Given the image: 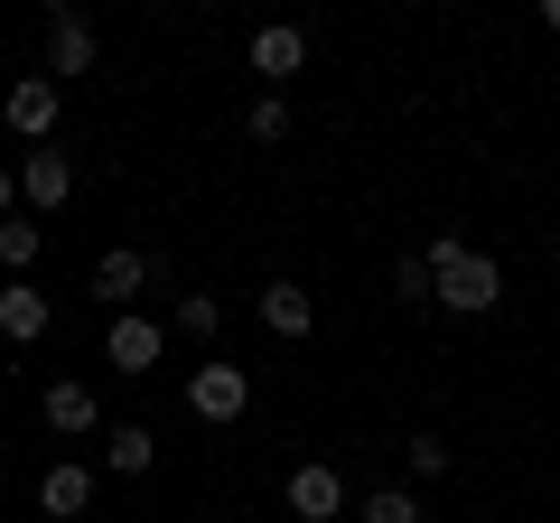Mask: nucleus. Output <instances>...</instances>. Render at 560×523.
<instances>
[{
    "instance_id": "obj_3",
    "label": "nucleus",
    "mask_w": 560,
    "mask_h": 523,
    "mask_svg": "<svg viewBox=\"0 0 560 523\" xmlns=\"http://www.w3.org/2000/svg\"><path fill=\"white\" fill-rule=\"evenodd\" d=\"M94 20H84V10H66V0H57V10H47V75H94Z\"/></svg>"
},
{
    "instance_id": "obj_18",
    "label": "nucleus",
    "mask_w": 560,
    "mask_h": 523,
    "mask_svg": "<svg viewBox=\"0 0 560 523\" xmlns=\"http://www.w3.org/2000/svg\"><path fill=\"white\" fill-rule=\"evenodd\" d=\"M168 327H178V337H215V327H224V300H206V290H197V300L168 309Z\"/></svg>"
},
{
    "instance_id": "obj_15",
    "label": "nucleus",
    "mask_w": 560,
    "mask_h": 523,
    "mask_svg": "<svg viewBox=\"0 0 560 523\" xmlns=\"http://www.w3.org/2000/svg\"><path fill=\"white\" fill-rule=\"evenodd\" d=\"M355 523H420V496L411 486H374V496L355 504Z\"/></svg>"
},
{
    "instance_id": "obj_10",
    "label": "nucleus",
    "mask_w": 560,
    "mask_h": 523,
    "mask_svg": "<svg viewBox=\"0 0 560 523\" xmlns=\"http://www.w3.org/2000/svg\"><path fill=\"white\" fill-rule=\"evenodd\" d=\"M84 504H94V467H75V458H57L38 477V514H57V523H75Z\"/></svg>"
},
{
    "instance_id": "obj_12",
    "label": "nucleus",
    "mask_w": 560,
    "mask_h": 523,
    "mask_svg": "<svg viewBox=\"0 0 560 523\" xmlns=\"http://www.w3.org/2000/svg\"><path fill=\"white\" fill-rule=\"evenodd\" d=\"M0 337H10V346L47 337V290L38 281H10V290H0Z\"/></svg>"
},
{
    "instance_id": "obj_9",
    "label": "nucleus",
    "mask_w": 560,
    "mask_h": 523,
    "mask_svg": "<svg viewBox=\"0 0 560 523\" xmlns=\"http://www.w3.org/2000/svg\"><path fill=\"white\" fill-rule=\"evenodd\" d=\"M300 66H308V28H290V20L253 28V75H271V94H280V75H300Z\"/></svg>"
},
{
    "instance_id": "obj_11",
    "label": "nucleus",
    "mask_w": 560,
    "mask_h": 523,
    "mask_svg": "<svg viewBox=\"0 0 560 523\" xmlns=\"http://www.w3.org/2000/svg\"><path fill=\"white\" fill-rule=\"evenodd\" d=\"M261 327H271V337H308V327H318V300H308L300 281H271L261 290Z\"/></svg>"
},
{
    "instance_id": "obj_2",
    "label": "nucleus",
    "mask_w": 560,
    "mask_h": 523,
    "mask_svg": "<svg viewBox=\"0 0 560 523\" xmlns=\"http://www.w3.org/2000/svg\"><path fill=\"white\" fill-rule=\"evenodd\" d=\"M187 411H197L206 430L243 421V411H253V374H243V364H197V374H187Z\"/></svg>"
},
{
    "instance_id": "obj_6",
    "label": "nucleus",
    "mask_w": 560,
    "mask_h": 523,
    "mask_svg": "<svg viewBox=\"0 0 560 523\" xmlns=\"http://www.w3.org/2000/svg\"><path fill=\"white\" fill-rule=\"evenodd\" d=\"M38 411H47V430H57V440H94V430H103V403H94V383H47V393H38Z\"/></svg>"
},
{
    "instance_id": "obj_17",
    "label": "nucleus",
    "mask_w": 560,
    "mask_h": 523,
    "mask_svg": "<svg viewBox=\"0 0 560 523\" xmlns=\"http://www.w3.org/2000/svg\"><path fill=\"white\" fill-rule=\"evenodd\" d=\"M401 467H411L420 486H430V477H448V440H430V430H411V440H401Z\"/></svg>"
},
{
    "instance_id": "obj_19",
    "label": "nucleus",
    "mask_w": 560,
    "mask_h": 523,
    "mask_svg": "<svg viewBox=\"0 0 560 523\" xmlns=\"http://www.w3.org/2000/svg\"><path fill=\"white\" fill-rule=\"evenodd\" d=\"M243 131H253V141H290V94H261L253 113H243Z\"/></svg>"
},
{
    "instance_id": "obj_5",
    "label": "nucleus",
    "mask_w": 560,
    "mask_h": 523,
    "mask_svg": "<svg viewBox=\"0 0 560 523\" xmlns=\"http://www.w3.org/2000/svg\"><path fill=\"white\" fill-rule=\"evenodd\" d=\"M160 346H168V327L140 318V309H121V318L103 327V356H113L121 374H150V364H160Z\"/></svg>"
},
{
    "instance_id": "obj_14",
    "label": "nucleus",
    "mask_w": 560,
    "mask_h": 523,
    "mask_svg": "<svg viewBox=\"0 0 560 523\" xmlns=\"http://www.w3.org/2000/svg\"><path fill=\"white\" fill-rule=\"evenodd\" d=\"M131 290H150V253H103V262H94V300H121V309H131Z\"/></svg>"
},
{
    "instance_id": "obj_4",
    "label": "nucleus",
    "mask_w": 560,
    "mask_h": 523,
    "mask_svg": "<svg viewBox=\"0 0 560 523\" xmlns=\"http://www.w3.org/2000/svg\"><path fill=\"white\" fill-rule=\"evenodd\" d=\"M0 113H10V131H20V141L47 150V141H57V75H20Z\"/></svg>"
},
{
    "instance_id": "obj_7",
    "label": "nucleus",
    "mask_w": 560,
    "mask_h": 523,
    "mask_svg": "<svg viewBox=\"0 0 560 523\" xmlns=\"http://www.w3.org/2000/svg\"><path fill=\"white\" fill-rule=\"evenodd\" d=\"M20 197L38 206V216H57V206L75 197V160H66L57 141H47V150H28V160H20Z\"/></svg>"
},
{
    "instance_id": "obj_22",
    "label": "nucleus",
    "mask_w": 560,
    "mask_h": 523,
    "mask_svg": "<svg viewBox=\"0 0 560 523\" xmlns=\"http://www.w3.org/2000/svg\"><path fill=\"white\" fill-rule=\"evenodd\" d=\"M541 28H560V0H541Z\"/></svg>"
},
{
    "instance_id": "obj_21",
    "label": "nucleus",
    "mask_w": 560,
    "mask_h": 523,
    "mask_svg": "<svg viewBox=\"0 0 560 523\" xmlns=\"http://www.w3.org/2000/svg\"><path fill=\"white\" fill-rule=\"evenodd\" d=\"M20 216V168H0V224Z\"/></svg>"
},
{
    "instance_id": "obj_8",
    "label": "nucleus",
    "mask_w": 560,
    "mask_h": 523,
    "mask_svg": "<svg viewBox=\"0 0 560 523\" xmlns=\"http://www.w3.org/2000/svg\"><path fill=\"white\" fill-rule=\"evenodd\" d=\"M290 514H300V523H337V514H346V477H337L327 458L290 467Z\"/></svg>"
},
{
    "instance_id": "obj_20",
    "label": "nucleus",
    "mask_w": 560,
    "mask_h": 523,
    "mask_svg": "<svg viewBox=\"0 0 560 523\" xmlns=\"http://www.w3.org/2000/svg\"><path fill=\"white\" fill-rule=\"evenodd\" d=\"M393 290H401V300H420V309H430V262L411 253V262H401V271H393Z\"/></svg>"
},
{
    "instance_id": "obj_13",
    "label": "nucleus",
    "mask_w": 560,
    "mask_h": 523,
    "mask_svg": "<svg viewBox=\"0 0 560 523\" xmlns=\"http://www.w3.org/2000/svg\"><path fill=\"white\" fill-rule=\"evenodd\" d=\"M150 458H160V440H150L140 421H113V430H103V467H113V477H150Z\"/></svg>"
},
{
    "instance_id": "obj_1",
    "label": "nucleus",
    "mask_w": 560,
    "mask_h": 523,
    "mask_svg": "<svg viewBox=\"0 0 560 523\" xmlns=\"http://www.w3.org/2000/svg\"><path fill=\"white\" fill-rule=\"evenodd\" d=\"M430 300L448 309V318H486V309L504 300V262L495 253H467L458 234H430Z\"/></svg>"
},
{
    "instance_id": "obj_16",
    "label": "nucleus",
    "mask_w": 560,
    "mask_h": 523,
    "mask_svg": "<svg viewBox=\"0 0 560 523\" xmlns=\"http://www.w3.org/2000/svg\"><path fill=\"white\" fill-rule=\"evenodd\" d=\"M38 216H10V224H0V262H10V271H28V262H38Z\"/></svg>"
}]
</instances>
